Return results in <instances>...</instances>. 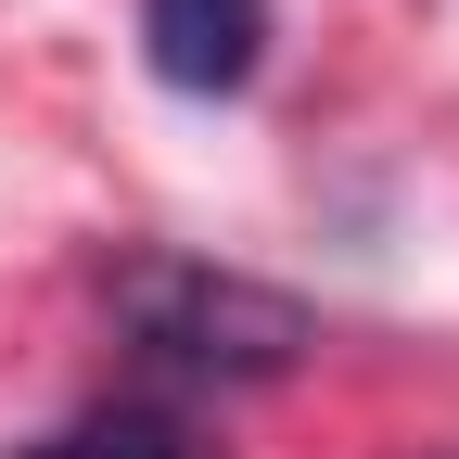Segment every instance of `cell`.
Masks as SVG:
<instances>
[{
  "label": "cell",
  "mask_w": 459,
  "mask_h": 459,
  "mask_svg": "<svg viewBox=\"0 0 459 459\" xmlns=\"http://www.w3.org/2000/svg\"><path fill=\"white\" fill-rule=\"evenodd\" d=\"M13 459H192V421L153 409V395H115V409H77L65 434H39Z\"/></svg>",
  "instance_id": "obj_3"
},
{
  "label": "cell",
  "mask_w": 459,
  "mask_h": 459,
  "mask_svg": "<svg viewBox=\"0 0 459 459\" xmlns=\"http://www.w3.org/2000/svg\"><path fill=\"white\" fill-rule=\"evenodd\" d=\"M128 344L153 370H192V383H281L307 358V307L268 294V281H230V268H141L128 281Z\"/></svg>",
  "instance_id": "obj_1"
},
{
  "label": "cell",
  "mask_w": 459,
  "mask_h": 459,
  "mask_svg": "<svg viewBox=\"0 0 459 459\" xmlns=\"http://www.w3.org/2000/svg\"><path fill=\"white\" fill-rule=\"evenodd\" d=\"M141 51H153V77L166 90H243L255 77V51H268V0H141Z\"/></svg>",
  "instance_id": "obj_2"
}]
</instances>
